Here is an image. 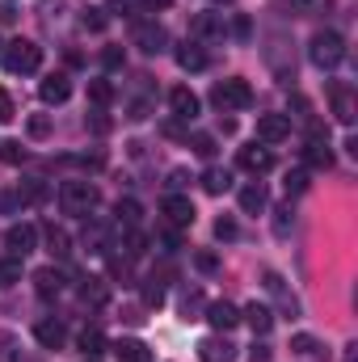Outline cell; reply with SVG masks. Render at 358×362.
Instances as JSON below:
<instances>
[{
    "label": "cell",
    "mask_w": 358,
    "mask_h": 362,
    "mask_svg": "<svg viewBox=\"0 0 358 362\" xmlns=\"http://www.w3.org/2000/svg\"><path fill=\"white\" fill-rule=\"evenodd\" d=\"M0 59H4V68H8L13 76H30V72L42 68V47L30 42V38H13V42H4Z\"/></svg>",
    "instance_id": "cell-1"
},
{
    "label": "cell",
    "mask_w": 358,
    "mask_h": 362,
    "mask_svg": "<svg viewBox=\"0 0 358 362\" xmlns=\"http://www.w3.org/2000/svg\"><path fill=\"white\" fill-rule=\"evenodd\" d=\"M308 55H312V64H316L321 72H333V68L346 59V38H342L337 30H321V34H312Z\"/></svg>",
    "instance_id": "cell-2"
},
{
    "label": "cell",
    "mask_w": 358,
    "mask_h": 362,
    "mask_svg": "<svg viewBox=\"0 0 358 362\" xmlns=\"http://www.w3.org/2000/svg\"><path fill=\"white\" fill-rule=\"evenodd\" d=\"M211 105H215L219 114L249 110V105H253V89H249L245 81H219V85L211 89Z\"/></svg>",
    "instance_id": "cell-3"
},
{
    "label": "cell",
    "mask_w": 358,
    "mask_h": 362,
    "mask_svg": "<svg viewBox=\"0 0 358 362\" xmlns=\"http://www.w3.org/2000/svg\"><path fill=\"white\" fill-rule=\"evenodd\" d=\"M59 202L68 215H89L97 206V185L93 181H64L59 185Z\"/></svg>",
    "instance_id": "cell-4"
},
{
    "label": "cell",
    "mask_w": 358,
    "mask_h": 362,
    "mask_svg": "<svg viewBox=\"0 0 358 362\" xmlns=\"http://www.w3.org/2000/svg\"><path fill=\"white\" fill-rule=\"evenodd\" d=\"M4 249H8V257H30L38 249V228L34 223H13L4 232Z\"/></svg>",
    "instance_id": "cell-5"
},
{
    "label": "cell",
    "mask_w": 358,
    "mask_h": 362,
    "mask_svg": "<svg viewBox=\"0 0 358 362\" xmlns=\"http://www.w3.org/2000/svg\"><path fill=\"white\" fill-rule=\"evenodd\" d=\"M202 320H207L215 333H228L232 325H241V308H236V303H228V299H219V303H207Z\"/></svg>",
    "instance_id": "cell-6"
},
{
    "label": "cell",
    "mask_w": 358,
    "mask_h": 362,
    "mask_svg": "<svg viewBox=\"0 0 358 362\" xmlns=\"http://www.w3.org/2000/svg\"><path fill=\"white\" fill-rule=\"evenodd\" d=\"M135 47H139V51H148V55H161V51L169 47V34H165V25H156V21H144V25H135Z\"/></svg>",
    "instance_id": "cell-7"
},
{
    "label": "cell",
    "mask_w": 358,
    "mask_h": 362,
    "mask_svg": "<svg viewBox=\"0 0 358 362\" xmlns=\"http://www.w3.org/2000/svg\"><path fill=\"white\" fill-rule=\"evenodd\" d=\"M291 135V118L287 114H262L258 118V139L262 144H282Z\"/></svg>",
    "instance_id": "cell-8"
},
{
    "label": "cell",
    "mask_w": 358,
    "mask_h": 362,
    "mask_svg": "<svg viewBox=\"0 0 358 362\" xmlns=\"http://www.w3.org/2000/svg\"><path fill=\"white\" fill-rule=\"evenodd\" d=\"M161 211H165V219H169L173 228H190V223H194V215H198V211H194V202H190V198H181V194H169V198L161 202Z\"/></svg>",
    "instance_id": "cell-9"
},
{
    "label": "cell",
    "mask_w": 358,
    "mask_h": 362,
    "mask_svg": "<svg viewBox=\"0 0 358 362\" xmlns=\"http://www.w3.org/2000/svg\"><path fill=\"white\" fill-rule=\"evenodd\" d=\"M34 341H38L42 350H64L68 329H64L59 320H51V316H47V320H38V325H34Z\"/></svg>",
    "instance_id": "cell-10"
},
{
    "label": "cell",
    "mask_w": 358,
    "mask_h": 362,
    "mask_svg": "<svg viewBox=\"0 0 358 362\" xmlns=\"http://www.w3.org/2000/svg\"><path fill=\"white\" fill-rule=\"evenodd\" d=\"M38 97H42L47 105H64V101L72 97V81H68L64 72H51V76L38 85Z\"/></svg>",
    "instance_id": "cell-11"
},
{
    "label": "cell",
    "mask_w": 358,
    "mask_h": 362,
    "mask_svg": "<svg viewBox=\"0 0 358 362\" xmlns=\"http://www.w3.org/2000/svg\"><path fill=\"white\" fill-rule=\"evenodd\" d=\"M236 165L245 173H266L270 165H274V156H270V148H262V144H249V148L236 152Z\"/></svg>",
    "instance_id": "cell-12"
},
{
    "label": "cell",
    "mask_w": 358,
    "mask_h": 362,
    "mask_svg": "<svg viewBox=\"0 0 358 362\" xmlns=\"http://www.w3.org/2000/svg\"><path fill=\"white\" fill-rule=\"evenodd\" d=\"M198 358L202 362H232L236 354H232V341L219 333V337H202L198 341Z\"/></svg>",
    "instance_id": "cell-13"
},
{
    "label": "cell",
    "mask_w": 358,
    "mask_h": 362,
    "mask_svg": "<svg viewBox=\"0 0 358 362\" xmlns=\"http://www.w3.org/2000/svg\"><path fill=\"white\" fill-rule=\"evenodd\" d=\"M329 101H333V114H337V122H354V93L350 85H329Z\"/></svg>",
    "instance_id": "cell-14"
},
{
    "label": "cell",
    "mask_w": 358,
    "mask_h": 362,
    "mask_svg": "<svg viewBox=\"0 0 358 362\" xmlns=\"http://www.w3.org/2000/svg\"><path fill=\"white\" fill-rule=\"evenodd\" d=\"M169 105H173V114H178L181 122H194L198 118V97L185 89V85H178V89L169 93Z\"/></svg>",
    "instance_id": "cell-15"
},
{
    "label": "cell",
    "mask_w": 358,
    "mask_h": 362,
    "mask_svg": "<svg viewBox=\"0 0 358 362\" xmlns=\"http://www.w3.org/2000/svg\"><path fill=\"white\" fill-rule=\"evenodd\" d=\"M241 320H245V325H249L258 337H266L270 329H274V312H270L266 303H249V308L241 312Z\"/></svg>",
    "instance_id": "cell-16"
},
{
    "label": "cell",
    "mask_w": 358,
    "mask_h": 362,
    "mask_svg": "<svg viewBox=\"0 0 358 362\" xmlns=\"http://www.w3.org/2000/svg\"><path fill=\"white\" fill-rule=\"evenodd\" d=\"M270 206V198H266V185H258V181H249L245 189H241V211L245 215H262Z\"/></svg>",
    "instance_id": "cell-17"
},
{
    "label": "cell",
    "mask_w": 358,
    "mask_h": 362,
    "mask_svg": "<svg viewBox=\"0 0 358 362\" xmlns=\"http://www.w3.org/2000/svg\"><path fill=\"white\" fill-rule=\"evenodd\" d=\"M42 236H47V253H51V257H68V253H72V236H68L59 223H47Z\"/></svg>",
    "instance_id": "cell-18"
},
{
    "label": "cell",
    "mask_w": 358,
    "mask_h": 362,
    "mask_svg": "<svg viewBox=\"0 0 358 362\" xmlns=\"http://www.w3.org/2000/svg\"><path fill=\"white\" fill-rule=\"evenodd\" d=\"M34 286H38V295H42V299H51V295H59V291H64V274L55 270V266H42V270L34 274Z\"/></svg>",
    "instance_id": "cell-19"
},
{
    "label": "cell",
    "mask_w": 358,
    "mask_h": 362,
    "mask_svg": "<svg viewBox=\"0 0 358 362\" xmlns=\"http://www.w3.org/2000/svg\"><path fill=\"white\" fill-rule=\"evenodd\" d=\"M114 354H118V362H152V350L144 341H135V337H122L114 346Z\"/></svg>",
    "instance_id": "cell-20"
},
{
    "label": "cell",
    "mask_w": 358,
    "mask_h": 362,
    "mask_svg": "<svg viewBox=\"0 0 358 362\" xmlns=\"http://www.w3.org/2000/svg\"><path fill=\"white\" fill-rule=\"evenodd\" d=\"M304 160H308L312 169H329V165H333V152H329L325 139H308V144H304Z\"/></svg>",
    "instance_id": "cell-21"
},
{
    "label": "cell",
    "mask_w": 358,
    "mask_h": 362,
    "mask_svg": "<svg viewBox=\"0 0 358 362\" xmlns=\"http://www.w3.org/2000/svg\"><path fill=\"white\" fill-rule=\"evenodd\" d=\"M148 253V236L139 232V228H127V236H122V257L127 262H139Z\"/></svg>",
    "instance_id": "cell-22"
},
{
    "label": "cell",
    "mask_w": 358,
    "mask_h": 362,
    "mask_svg": "<svg viewBox=\"0 0 358 362\" xmlns=\"http://www.w3.org/2000/svg\"><path fill=\"white\" fill-rule=\"evenodd\" d=\"M178 64L185 68V72H202V68H207V51H202L198 42H185V47L178 51Z\"/></svg>",
    "instance_id": "cell-23"
},
{
    "label": "cell",
    "mask_w": 358,
    "mask_h": 362,
    "mask_svg": "<svg viewBox=\"0 0 358 362\" xmlns=\"http://www.w3.org/2000/svg\"><path fill=\"white\" fill-rule=\"evenodd\" d=\"M81 299H85V303H93V308H101V303L110 299L105 278H85V282H81Z\"/></svg>",
    "instance_id": "cell-24"
},
{
    "label": "cell",
    "mask_w": 358,
    "mask_h": 362,
    "mask_svg": "<svg viewBox=\"0 0 358 362\" xmlns=\"http://www.w3.org/2000/svg\"><path fill=\"white\" fill-rule=\"evenodd\" d=\"M190 34H194V38H207V34H224V17H219V13H202V17H194Z\"/></svg>",
    "instance_id": "cell-25"
},
{
    "label": "cell",
    "mask_w": 358,
    "mask_h": 362,
    "mask_svg": "<svg viewBox=\"0 0 358 362\" xmlns=\"http://www.w3.org/2000/svg\"><path fill=\"white\" fill-rule=\"evenodd\" d=\"M228 185H232V173L228 169H207L202 173V189L207 194H228Z\"/></svg>",
    "instance_id": "cell-26"
},
{
    "label": "cell",
    "mask_w": 358,
    "mask_h": 362,
    "mask_svg": "<svg viewBox=\"0 0 358 362\" xmlns=\"http://www.w3.org/2000/svg\"><path fill=\"white\" fill-rule=\"evenodd\" d=\"M76 341H81L85 358H97V354L105 350V333H101V329H81V337H76Z\"/></svg>",
    "instance_id": "cell-27"
},
{
    "label": "cell",
    "mask_w": 358,
    "mask_h": 362,
    "mask_svg": "<svg viewBox=\"0 0 358 362\" xmlns=\"http://www.w3.org/2000/svg\"><path fill=\"white\" fill-rule=\"evenodd\" d=\"M202 312H207V299H202V291H190V295L181 299V320H202Z\"/></svg>",
    "instance_id": "cell-28"
},
{
    "label": "cell",
    "mask_w": 358,
    "mask_h": 362,
    "mask_svg": "<svg viewBox=\"0 0 358 362\" xmlns=\"http://www.w3.org/2000/svg\"><path fill=\"white\" fill-rule=\"evenodd\" d=\"M21 274H25L21 257H0V286H13V282H21Z\"/></svg>",
    "instance_id": "cell-29"
},
{
    "label": "cell",
    "mask_w": 358,
    "mask_h": 362,
    "mask_svg": "<svg viewBox=\"0 0 358 362\" xmlns=\"http://www.w3.org/2000/svg\"><path fill=\"white\" fill-rule=\"evenodd\" d=\"M89 101L97 110H105V105L114 101V85H110V81H89Z\"/></svg>",
    "instance_id": "cell-30"
},
{
    "label": "cell",
    "mask_w": 358,
    "mask_h": 362,
    "mask_svg": "<svg viewBox=\"0 0 358 362\" xmlns=\"http://www.w3.org/2000/svg\"><path fill=\"white\" fill-rule=\"evenodd\" d=\"M25 131H30V139H47L51 135V114H30Z\"/></svg>",
    "instance_id": "cell-31"
},
{
    "label": "cell",
    "mask_w": 358,
    "mask_h": 362,
    "mask_svg": "<svg viewBox=\"0 0 358 362\" xmlns=\"http://www.w3.org/2000/svg\"><path fill=\"white\" fill-rule=\"evenodd\" d=\"M139 215H144V211H139V202H135V198H122V202H118V223L135 228V223H139Z\"/></svg>",
    "instance_id": "cell-32"
},
{
    "label": "cell",
    "mask_w": 358,
    "mask_h": 362,
    "mask_svg": "<svg viewBox=\"0 0 358 362\" xmlns=\"http://www.w3.org/2000/svg\"><path fill=\"white\" fill-rule=\"evenodd\" d=\"M291 8H295V13H304V17H312V13H329V8H333V0H291Z\"/></svg>",
    "instance_id": "cell-33"
},
{
    "label": "cell",
    "mask_w": 358,
    "mask_h": 362,
    "mask_svg": "<svg viewBox=\"0 0 358 362\" xmlns=\"http://www.w3.org/2000/svg\"><path fill=\"white\" fill-rule=\"evenodd\" d=\"M291 350H295V354H304V358H312L321 346H316V337H308V333H295V337H291Z\"/></svg>",
    "instance_id": "cell-34"
},
{
    "label": "cell",
    "mask_w": 358,
    "mask_h": 362,
    "mask_svg": "<svg viewBox=\"0 0 358 362\" xmlns=\"http://www.w3.org/2000/svg\"><path fill=\"white\" fill-rule=\"evenodd\" d=\"M144 303H148V308H161V303H165V286H161L156 278H148V286H144Z\"/></svg>",
    "instance_id": "cell-35"
},
{
    "label": "cell",
    "mask_w": 358,
    "mask_h": 362,
    "mask_svg": "<svg viewBox=\"0 0 358 362\" xmlns=\"http://www.w3.org/2000/svg\"><path fill=\"white\" fill-rule=\"evenodd\" d=\"M0 160H4V165H21V160H25V148L8 139V144H0Z\"/></svg>",
    "instance_id": "cell-36"
},
{
    "label": "cell",
    "mask_w": 358,
    "mask_h": 362,
    "mask_svg": "<svg viewBox=\"0 0 358 362\" xmlns=\"http://www.w3.org/2000/svg\"><path fill=\"white\" fill-rule=\"evenodd\" d=\"M190 148H194L202 160H211V156H215V139H211V135H194V139H190Z\"/></svg>",
    "instance_id": "cell-37"
},
{
    "label": "cell",
    "mask_w": 358,
    "mask_h": 362,
    "mask_svg": "<svg viewBox=\"0 0 358 362\" xmlns=\"http://www.w3.org/2000/svg\"><path fill=\"white\" fill-rule=\"evenodd\" d=\"M291 223H295L291 206H278V211H274V232H278V236H287V232H291Z\"/></svg>",
    "instance_id": "cell-38"
},
{
    "label": "cell",
    "mask_w": 358,
    "mask_h": 362,
    "mask_svg": "<svg viewBox=\"0 0 358 362\" xmlns=\"http://www.w3.org/2000/svg\"><path fill=\"white\" fill-rule=\"evenodd\" d=\"M0 362H17V337L0 333Z\"/></svg>",
    "instance_id": "cell-39"
},
{
    "label": "cell",
    "mask_w": 358,
    "mask_h": 362,
    "mask_svg": "<svg viewBox=\"0 0 358 362\" xmlns=\"http://www.w3.org/2000/svg\"><path fill=\"white\" fill-rule=\"evenodd\" d=\"M81 21H85V30L97 34V30H105V21H110V17H105L101 8H85V17H81Z\"/></svg>",
    "instance_id": "cell-40"
},
{
    "label": "cell",
    "mask_w": 358,
    "mask_h": 362,
    "mask_svg": "<svg viewBox=\"0 0 358 362\" xmlns=\"http://www.w3.org/2000/svg\"><path fill=\"white\" fill-rule=\"evenodd\" d=\"M101 64H105L110 72H114V68H122V64H127V55H122V47H105V51H101Z\"/></svg>",
    "instance_id": "cell-41"
},
{
    "label": "cell",
    "mask_w": 358,
    "mask_h": 362,
    "mask_svg": "<svg viewBox=\"0 0 358 362\" xmlns=\"http://www.w3.org/2000/svg\"><path fill=\"white\" fill-rule=\"evenodd\" d=\"M304 189H308V173H304V169L287 173V194H304Z\"/></svg>",
    "instance_id": "cell-42"
},
{
    "label": "cell",
    "mask_w": 358,
    "mask_h": 362,
    "mask_svg": "<svg viewBox=\"0 0 358 362\" xmlns=\"http://www.w3.org/2000/svg\"><path fill=\"white\" fill-rule=\"evenodd\" d=\"M215 236L219 240H236V219H215Z\"/></svg>",
    "instance_id": "cell-43"
},
{
    "label": "cell",
    "mask_w": 358,
    "mask_h": 362,
    "mask_svg": "<svg viewBox=\"0 0 358 362\" xmlns=\"http://www.w3.org/2000/svg\"><path fill=\"white\" fill-rule=\"evenodd\" d=\"M194 266H198L202 274H215V270H219V257H215V253H198V257H194Z\"/></svg>",
    "instance_id": "cell-44"
},
{
    "label": "cell",
    "mask_w": 358,
    "mask_h": 362,
    "mask_svg": "<svg viewBox=\"0 0 358 362\" xmlns=\"http://www.w3.org/2000/svg\"><path fill=\"white\" fill-rule=\"evenodd\" d=\"M17 17H21V13H17V0H0V21H4V25H13Z\"/></svg>",
    "instance_id": "cell-45"
},
{
    "label": "cell",
    "mask_w": 358,
    "mask_h": 362,
    "mask_svg": "<svg viewBox=\"0 0 358 362\" xmlns=\"http://www.w3.org/2000/svg\"><path fill=\"white\" fill-rule=\"evenodd\" d=\"M13 114H17V105H13V97L0 89V122H13Z\"/></svg>",
    "instance_id": "cell-46"
},
{
    "label": "cell",
    "mask_w": 358,
    "mask_h": 362,
    "mask_svg": "<svg viewBox=\"0 0 358 362\" xmlns=\"http://www.w3.org/2000/svg\"><path fill=\"white\" fill-rule=\"evenodd\" d=\"M89 131H93V135H105V131H110V118H105L101 110H97V114L89 118Z\"/></svg>",
    "instance_id": "cell-47"
},
{
    "label": "cell",
    "mask_w": 358,
    "mask_h": 362,
    "mask_svg": "<svg viewBox=\"0 0 358 362\" xmlns=\"http://www.w3.org/2000/svg\"><path fill=\"white\" fill-rule=\"evenodd\" d=\"M232 34H236V38L245 42V38L253 34V25H249V17H236V21H232Z\"/></svg>",
    "instance_id": "cell-48"
},
{
    "label": "cell",
    "mask_w": 358,
    "mask_h": 362,
    "mask_svg": "<svg viewBox=\"0 0 358 362\" xmlns=\"http://www.w3.org/2000/svg\"><path fill=\"white\" fill-rule=\"evenodd\" d=\"M139 4H144V8H148V13H161V8H169V4H173V0H139Z\"/></svg>",
    "instance_id": "cell-49"
},
{
    "label": "cell",
    "mask_w": 358,
    "mask_h": 362,
    "mask_svg": "<svg viewBox=\"0 0 358 362\" xmlns=\"http://www.w3.org/2000/svg\"><path fill=\"white\" fill-rule=\"evenodd\" d=\"M249 362H270V350L266 346H253V350H249Z\"/></svg>",
    "instance_id": "cell-50"
},
{
    "label": "cell",
    "mask_w": 358,
    "mask_h": 362,
    "mask_svg": "<svg viewBox=\"0 0 358 362\" xmlns=\"http://www.w3.org/2000/svg\"><path fill=\"white\" fill-rule=\"evenodd\" d=\"M346 362H358V358H354V346H350V350H346Z\"/></svg>",
    "instance_id": "cell-51"
},
{
    "label": "cell",
    "mask_w": 358,
    "mask_h": 362,
    "mask_svg": "<svg viewBox=\"0 0 358 362\" xmlns=\"http://www.w3.org/2000/svg\"><path fill=\"white\" fill-rule=\"evenodd\" d=\"M215 4H232V0H215Z\"/></svg>",
    "instance_id": "cell-52"
},
{
    "label": "cell",
    "mask_w": 358,
    "mask_h": 362,
    "mask_svg": "<svg viewBox=\"0 0 358 362\" xmlns=\"http://www.w3.org/2000/svg\"><path fill=\"white\" fill-rule=\"evenodd\" d=\"M0 51H4V42H0Z\"/></svg>",
    "instance_id": "cell-53"
},
{
    "label": "cell",
    "mask_w": 358,
    "mask_h": 362,
    "mask_svg": "<svg viewBox=\"0 0 358 362\" xmlns=\"http://www.w3.org/2000/svg\"><path fill=\"white\" fill-rule=\"evenodd\" d=\"M89 362H97V358H89Z\"/></svg>",
    "instance_id": "cell-54"
}]
</instances>
